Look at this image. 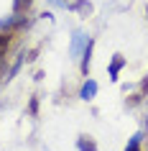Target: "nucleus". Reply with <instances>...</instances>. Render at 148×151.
I'll list each match as a JSON object with an SVG mask.
<instances>
[{"instance_id": "11", "label": "nucleus", "mask_w": 148, "mask_h": 151, "mask_svg": "<svg viewBox=\"0 0 148 151\" xmlns=\"http://www.w3.org/2000/svg\"><path fill=\"white\" fill-rule=\"evenodd\" d=\"M143 90H148V77H146V80H143Z\"/></svg>"}, {"instance_id": "9", "label": "nucleus", "mask_w": 148, "mask_h": 151, "mask_svg": "<svg viewBox=\"0 0 148 151\" xmlns=\"http://www.w3.org/2000/svg\"><path fill=\"white\" fill-rule=\"evenodd\" d=\"M28 113H31V115H39V100H36V97H31V103H28Z\"/></svg>"}, {"instance_id": "7", "label": "nucleus", "mask_w": 148, "mask_h": 151, "mask_svg": "<svg viewBox=\"0 0 148 151\" xmlns=\"http://www.w3.org/2000/svg\"><path fill=\"white\" fill-rule=\"evenodd\" d=\"M71 8L74 10H79V13H92V5H89V3H84V0H77V3H74V5H71Z\"/></svg>"}, {"instance_id": "5", "label": "nucleus", "mask_w": 148, "mask_h": 151, "mask_svg": "<svg viewBox=\"0 0 148 151\" xmlns=\"http://www.w3.org/2000/svg\"><path fill=\"white\" fill-rule=\"evenodd\" d=\"M77 149L79 151H97V143H94L89 136H79L77 138Z\"/></svg>"}, {"instance_id": "1", "label": "nucleus", "mask_w": 148, "mask_h": 151, "mask_svg": "<svg viewBox=\"0 0 148 151\" xmlns=\"http://www.w3.org/2000/svg\"><path fill=\"white\" fill-rule=\"evenodd\" d=\"M92 49H94V41L92 39H87L84 44V51H82V74H89V62H92Z\"/></svg>"}, {"instance_id": "10", "label": "nucleus", "mask_w": 148, "mask_h": 151, "mask_svg": "<svg viewBox=\"0 0 148 151\" xmlns=\"http://www.w3.org/2000/svg\"><path fill=\"white\" fill-rule=\"evenodd\" d=\"M140 100H143V95H140V92H138V95H130V97H128V108H135Z\"/></svg>"}, {"instance_id": "2", "label": "nucleus", "mask_w": 148, "mask_h": 151, "mask_svg": "<svg viewBox=\"0 0 148 151\" xmlns=\"http://www.w3.org/2000/svg\"><path fill=\"white\" fill-rule=\"evenodd\" d=\"M10 41H13V33L10 31H0V67H3V59H5V54H8Z\"/></svg>"}, {"instance_id": "6", "label": "nucleus", "mask_w": 148, "mask_h": 151, "mask_svg": "<svg viewBox=\"0 0 148 151\" xmlns=\"http://www.w3.org/2000/svg\"><path fill=\"white\" fill-rule=\"evenodd\" d=\"M28 8H31V0H16V3H13V10H16L18 16H21V13H26Z\"/></svg>"}, {"instance_id": "4", "label": "nucleus", "mask_w": 148, "mask_h": 151, "mask_svg": "<svg viewBox=\"0 0 148 151\" xmlns=\"http://www.w3.org/2000/svg\"><path fill=\"white\" fill-rule=\"evenodd\" d=\"M94 92H97V82H94V80H87L84 87H82V92H79V97H82V100H92Z\"/></svg>"}, {"instance_id": "8", "label": "nucleus", "mask_w": 148, "mask_h": 151, "mask_svg": "<svg viewBox=\"0 0 148 151\" xmlns=\"http://www.w3.org/2000/svg\"><path fill=\"white\" fill-rule=\"evenodd\" d=\"M125 151H140V133H135L130 138V143L125 146Z\"/></svg>"}, {"instance_id": "3", "label": "nucleus", "mask_w": 148, "mask_h": 151, "mask_svg": "<svg viewBox=\"0 0 148 151\" xmlns=\"http://www.w3.org/2000/svg\"><path fill=\"white\" fill-rule=\"evenodd\" d=\"M125 67V56L115 54V59H112V64H110V80H117V74H120V69Z\"/></svg>"}]
</instances>
